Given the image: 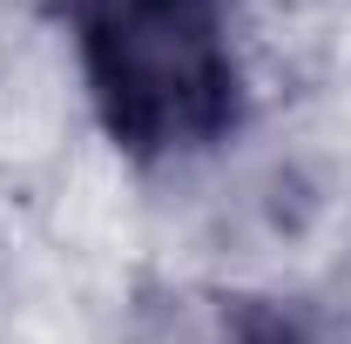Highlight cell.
Masks as SVG:
<instances>
[{
    "instance_id": "obj_1",
    "label": "cell",
    "mask_w": 351,
    "mask_h": 344,
    "mask_svg": "<svg viewBox=\"0 0 351 344\" xmlns=\"http://www.w3.org/2000/svg\"><path fill=\"white\" fill-rule=\"evenodd\" d=\"M88 115L129 162H189L243 129L237 0H61Z\"/></svg>"
}]
</instances>
